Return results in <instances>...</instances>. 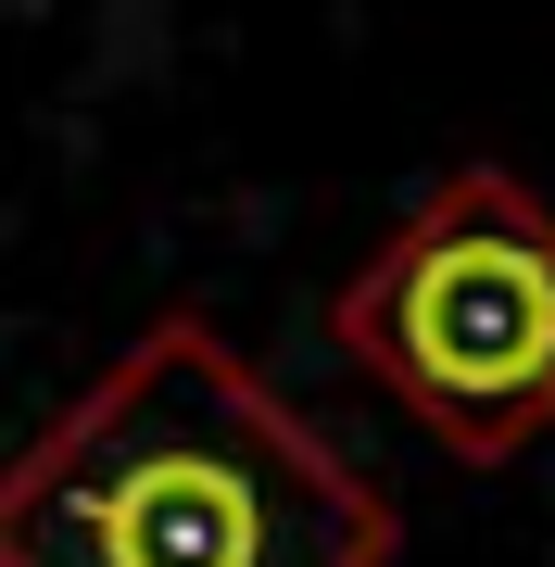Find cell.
I'll return each instance as SVG.
<instances>
[{
  "mask_svg": "<svg viewBox=\"0 0 555 567\" xmlns=\"http://www.w3.org/2000/svg\"><path fill=\"white\" fill-rule=\"evenodd\" d=\"M391 492L203 316L140 328L0 466V567H391Z\"/></svg>",
  "mask_w": 555,
  "mask_h": 567,
  "instance_id": "1",
  "label": "cell"
},
{
  "mask_svg": "<svg viewBox=\"0 0 555 567\" xmlns=\"http://www.w3.org/2000/svg\"><path fill=\"white\" fill-rule=\"evenodd\" d=\"M329 353L430 429L442 454L505 466L555 429V203L505 164H442L404 227L341 278Z\"/></svg>",
  "mask_w": 555,
  "mask_h": 567,
  "instance_id": "2",
  "label": "cell"
}]
</instances>
